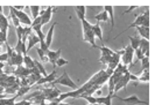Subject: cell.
Returning <instances> with one entry per match:
<instances>
[{
  "instance_id": "cell-1",
  "label": "cell",
  "mask_w": 155,
  "mask_h": 105,
  "mask_svg": "<svg viewBox=\"0 0 155 105\" xmlns=\"http://www.w3.org/2000/svg\"><path fill=\"white\" fill-rule=\"evenodd\" d=\"M51 85V88H54V85L55 84H62V85H66V87H69V88H72V89H78L77 84L75 83L70 77H69V75L66 73V71L63 72V75H61L60 77H57L56 80H54L51 83H49Z\"/></svg>"
},
{
  "instance_id": "cell-2",
  "label": "cell",
  "mask_w": 155,
  "mask_h": 105,
  "mask_svg": "<svg viewBox=\"0 0 155 105\" xmlns=\"http://www.w3.org/2000/svg\"><path fill=\"white\" fill-rule=\"evenodd\" d=\"M113 98H117L119 101H121L124 103H126L127 105H136V104H144V105H148V101H141L140 98H138V96L133 95L128 98H122V97H119L117 95H113Z\"/></svg>"
},
{
  "instance_id": "cell-3",
  "label": "cell",
  "mask_w": 155,
  "mask_h": 105,
  "mask_svg": "<svg viewBox=\"0 0 155 105\" xmlns=\"http://www.w3.org/2000/svg\"><path fill=\"white\" fill-rule=\"evenodd\" d=\"M125 53L122 54V61H124V66L126 65H131L133 66V55H134V50H133L131 46H127L124 49Z\"/></svg>"
},
{
  "instance_id": "cell-4",
  "label": "cell",
  "mask_w": 155,
  "mask_h": 105,
  "mask_svg": "<svg viewBox=\"0 0 155 105\" xmlns=\"http://www.w3.org/2000/svg\"><path fill=\"white\" fill-rule=\"evenodd\" d=\"M56 77H57V72L54 69L51 73L48 74L47 76H42V77L36 82V84H37V85H41V84H43V83H51L54 80H56Z\"/></svg>"
},
{
  "instance_id": "cell-5",
  "label": "cell",
  "mask_w": 155,
  "mask_h": 105,
  "mask_svg": "<svg viewBox=\"0 0 155 105\" xmlns=\"http://www.w3.org/2000/svg\"><path fill=\"white\" fill-rule=\"evenodd\" d=\"M61 52H62V49H58L57 51H50V50H49V52L47 53V55H45V57H47V60L50 63L55 65L57 59L61 58Z\"/></svg>"
},
{
  "instance_id": "cell-6",
  "label": "cell",
  "mask_w": 155,
  "mask_h": 105,
  "mask_svg": "<svg viewBox=\"0 0 155 105\" xmlns=\"http://www.w3.org/2000/svg\"><path fill=\"white\" fill-rule=\"evenodd\" d=\"M51 14H53V7H51V6H48V7L45 8L44 14L41 16V24H42V26L50 22V20H51Z\"/></svg>"
},
{
  "instance_id": "cell-7",
  "label": "cell",
  "mask_w": 155,
  "mask_h": 105,
  "mask_svg": "<svg viewBox=\"0 0 155 105\" xmlns=\"http://www.w3.org/2000/svg\"><path fill=\"white\" fill-rule=\"evenodd\" d=\"M14 52L18 53V54H22V55H26L27 54V50H26V43H23L21 39H18L15 47L13 49Z\"/></svg>"
},
{
  "instance_id": "cell-8",
  "label": "cell",
  "mask_w": 155,
  "mask_h": 105,
  "mask_svg": "<svg viewBox=\"0 0 155 105\" xmlns=\"http://www.w3.org/2000/svg\"><path fill=\"white\" fill-rule=\"evenodd\" d=\"M83 39L90 43L92 47H97V44H96V41H95L96 37H95L92 30H90V31H88V32H84V34H83Z\"/></svg>"
},
{
  "instance_id": "cell-9",
  "label": "cell",
  "mask_w": 155,
  "mask_h": 105,
  "mask_svg": "<svg viewBox=\"0 0 155 105\" xmlns=\"http://www.w3.org/2000/svg\"><path fill=\"white\" fill-rule=\"evenodd\" d=\"M27 41H28V46H27V53H28V51L29 50H32L34 47V45L36 44V43H40V41H39V38H37V36L34 34V32H32L29 36H28V38H27Z\"/></svg>"
},
{
  "instance_id": "cell-10",
  "label": "cell",
  "mask_w": 155,
  "mask_h": 105,
  "mask_svg": "<svg viewBox=\"0 0 155 105\" xmlns=\"http://www.w3.org/2000/svg\"><path fill=\"white\" fill-rule=\"evenodd\" d=\"M57 24L56 22H54V24H51V27L49 28V31L47 34V36L44 37L45 39H44V42H45V45L48 46V47H50V45H51V42H53V35H54V29H55V26Z\"/></svg>"
},
{
  "instance_id": "cell-11",
  "label": "cell",
  "mask_w": 155,
  "mask_h": 105,
  "mask_svg": "<svg viewBox=\"0 0 155 105\" xmlns=\"http://www.w3.org/2000/svg\"><path fill=\"white\" fill-rule=\"evenodd\" d=\"M92 32L95 35V37H97L100 42L103 43V32H101V28H100L99 22H97L96 24H92Z\"/></svg>"
},
{
  "instance_id": "cell-12",
  "label": "cell",
  "mask_w": 155,
  "mask_h": 105,
  "mask_svg": "<svg viewBox=\"0 0 155 105\" xmlns=\"http://www.w3.org/2000/svg\"><path fill=\"white\" fill-rule=\"evenodd\" d=\"M104 9L106 11L107 13V15H110V21H111V29H110V32H112L113 30V28H114V7H112V6H104Z\"/></svg>"
},
{
  "instance_id": "cell-13",
  "label": "cell",
  "mask_w": 155,
  "mask_h": 105,
  "mask_svg": "<svg viewBox=\"0 0 155 105\" xmlns=\"http://www.w3.org/2000/svg\"><path fill=\"white\" fill-rule=\"evenodd\" d=\"M97 98V104H104V105H112L111 102H112V98H113V95H107L106 97H96Z\"/></svg>"
},
{
  "instance_id": "cell-14",
  "label": "cell",
  "mask_w": 155,
  "mask_h": 105,
  "mask_svg": "<svg viewBox=\"0 0 155 105\" xmlns=\"http://www.w3.org/2000/svg\"><path fill=\"white\" fill-rule=\"evenodd\" d=\"M75 9H76V14H77L78 19L82 21V20H84L85 19V13H86V7L85 6H75L74 7Z\"/></svg>"
},
{
  "instance_id": "cell-15",
  "label": "cell",
  "mask_w": 155,
  "mask_h": 105,
  "mask_svg": "<svg viewBox=\"0 0 155 105\" xmlns=\"http://www.w3.org/2000/svg\"><path fill=\"white\" fill-rule=\"evenodd\" d=\"M139 50L144 53V54L147 52V51H149V41H148V39H144V38H140Z\"/></svg>"
},
{
  "instance_id": "cell-16",
  "label": "cell",
  "mask_w": 155,
  "mask_h": 105,
  "mask_svg": "<svg viewBox=\"0 0 155 105\" xmlns=\"http://www.w3.org/2000/svg\"><path fill=\"white\" fill-rule=\"evenodd\" d=\"M135 29H136V31L140 34V36H141L144 39H148V38H149V28H144V27L139 26V27H136Z\"/></svg>"
},
{
  "instance_id": "cell-17",
  "label": "cell",
  "mask_w": 155,
  "mask_h": 105,
  "mask_svg": "<svg viewBox=\"0 0 155 105\" xmlns=\"http://www.w3.org/2000/svg\"><path fill=\"white\" fill-rule=\"evenodd\" d=\"M144 19H145L144 15H139V16H136V20L133 22L131 26H128V27H127V29H131V28H134V27L136 28V27L141 26V24H142V21H144ZM127 29H125V30H127ZM125 30H124V31H125ZM120 34H121V32H120Z\"/></svg>"
},
{
  "instance_id": "cell-18",
  "label": "cell",
  "mask_w": 155,
  "mask_h": 105,
  "mask_svg": "<svg viewBox=\"0 0 155 105\" xmlns=\"http://www.w3.org/2000/svg\"><path fill=\"white\" fill-rule=\"evenodd\" d=\"M23 63L26 65V68H28V69H32L35 67V65H34V60L29 57V55H23Z\"/></svg>"
},
{
  "instance_id": "cell-19",
  "label": "cell",
  "mask_w": 155,
  "mask_h": 105,
  "mask_svg": "<svg viewBox=\"0 0 155 105\" xmlns=\"http://www.w3.org/2000/svg\"><path fill=\"white\" fill-rule=\"evenodd\" d=\"M41 77H42V75H41V74H32V75H29V76L27 77V80H28V84H29V85H32V84H36V82H37Z\"/></svg>"
},
{
  "instance_id": "cell-20",
  "label": "cell",
  "mask_w": 155,
  "mask_h": 105,
  "mask_svg": "<svg viewBox=\"0 0 155 105\" xmlns=\"http://www.w3.org/2000/svg\"><path fill=\"white\" fill-rule=\"evenodd\" d=\"M128 38H130V41H131V47H132L134 51L138 50V49H139V44H140V38L133 37V36H128Z\"/></svg>"
},
{
  "instance_id": "cell-21",
  "label": "cell",
  "mask_w": 155,
  "mask_h": 105,
  "mask_svg": "<svg viewBox=\"0 0 155 105\" xmlns=\"http://www.w3.org/2000/svg\"><path fill=\"white\" fill-rule=\"evenodd\" d=\"M34 65H35V67L37 68L39 73L41 74V75H43V76H47V75H48V74H47V71H45V68H44V66L41 63H40V61H37V60H34Z\"/></svg>"
},
{
  "instance_id": "cell-22",
  "label": "cell",
  "mask_w": 155,
  "mask_h": 105,
  "mask_svg": "<svg viewBox=\"0 0 155 105\" xmlns=\"http://www.w3.org/2000/svg\"><path fill=\"white\" fill-rule=\"evenodd\" d=\"M95 19L97 20V22H99V21L107 22L109 21V15H107L106 11H104V12H101V13H99V14H97V15L95 16Z\"/></svg>"
},
{
  "instance_id": "cell-23",
  "label": "cell",
  "mask_w": 155,
  "mask_h": 105,
  "mask_svg": "<svg viewBox=\"0 0 155 105\" xmlns=\"http://www.w3.org/2000/svg\"><path fill=\"white\" fill-rule=\"evenodd\" d=\"M100 52H101V55H113L114 54V52L111 50V49H109V47H106L105 45H101L99 47Z\"/></svg>"
},
{
  "instance_id": "cell-24",
  "label": "cell",
  "mask_w": 155,
  "mask_h": 105,
  "mask_svg": "<svg viewBox=\"0 0 155 105\" xmlns=\"http://www.w3.org/2000/svg\"><path fill=\"white\" fill-rule=\"evenodd\" d=\"M78 98H84L86 99L90 104H97V98L95 96H85V95H79Z\"/></svg>"
},
{
  "instance_id": "cell-25",
  "label": "cell",
  "mask_w": 155,
  "mask_h": 105,
  "mask_svg": "<svg viewBox=\"0 0 155 105\" xmlns=\"http://www.w3.org/2000/svg\"><path fill=\"white\" fill-rule=\"evenodd\" d=\"M82 26H83V34L84 32H88L92 29V24L88 21V20H82Z\"/></svg>"
},
{
  "instance_id": "cell-26",
  "label": "cell",
  "mask_w": 155,
  "mask_h": 105,
  "mask_svg": "<svg viewBox=\"0 0 155 105\" xmlns=\"http://www.w3.org/2000/svg\"><path fill=\"white\" fill-rule=\"evenodd\" d=\"M10 9H11V16H12V20H13V23H14V26L18 28V27H20V21L18 20V18L15 16V14H14V9H13V7H8Z\"/></svg>"
},
{
  "instance_id": "cell-27",
  "label": "cell",
  "mask_w": 155,
  "mask_h": 105,
  "mask_svg": "<svg viewBox=\"0 0 155 105\" xmlns=\"http://www.w3.org/2000/svg\"><path fill=\"white\" fill-rule=\"evenodd\" d=\"M148 81H149V72L148 69H146L142 73V76L139 77V82H148Z\"/></svg>"
},
{
  "instance_id": "cell-28",
  "label": "cell",
  "mask_w": 155,
  "mask_h": 105,
  "mask_svg": "<svg viewBox=\"0 0 155 105\" xmlns=\"http://www.w3.org/2000/svg\"><path fill=\"white\" fill-rule=\"evenodd\" d=\"M114 85H116V83L111 76L109 79V95H114Z\"/></svg>"
},
{
  "instance_id": "cell-29",
  "label": "cell",
  "mask_w": 155,
  "mask_h": 105,
  "mask_svg": "<svg viewBox=\"0 0 155 105\" xmlns=\"http://www.w3.org/2000/svg\"><path fill=\"white\" fill-rule=\"evenodd\" d=\"M29 8L32 9V14H33V18L36 19L39 16V13H40V6H29Z\"/></svg>"
},
{
  "instance_id": "cell-30",
  "label": "cell",
  "mask_w": 155,
  "mask_h": 105,
  "mask_svg": "<svg viewBox=\"0 0 155 105\" xmlns=\"http://www.w3.org/2000/svg\"><path fill=\"white\" fill-rule=\"evenodd\" d=\"M29 90H31V87H20V89L18 90L16 97H18V96H23L25 94H27Z\"/></svg>"
},
{
  "instance_id": "cell-31",
  "label": "cell",
  "mask_w": 155,
  "mask_h": 105,
  "mask_svg": "<svg viewBox=\"0 0 155 105\" xmlns=\"http://www.w3.org/2000/svg\"><path fill=\"white\" fill-rule=\"evenodd\" d=\"M69 63V61L68 60H66V59H63L62 57L60 58V59H57V61H56V66H58V67H63L64 65H68Z\"/></svg>"
},
{
  "instance_id": "cell-32",
  "label": "cell",
  "mask_w": 155,
  "mask_h": 105,
  "mask_svg": "<svg viewBox=\"0 0 155 105\" xmlns=\"http://www.w3.org/2000/svg\"><path fill=\"white\" fill-rule=\"evenodd\" d=\"M141 65H142V71L148 69V67H149V60H148L147 57H145L144 59L141 60Z\"/></svg>"
},
{
  "instance_id": "cell-33",
  "label": "cell",
  "mask_w": 155,
  "mask_h": 105,
  "mask_svg": "<svg viewBox=\"0 0 155 105\" xmlns=\"http://www.w3.org/2000/svg\"><path fill=\"white\" fill-rule=\"evenodd\" d=\"M36 51L39 53V57H40V59L41 60H44V59H47V57H45V53L40 49V47H36Z\"/></svg>"
},
{
  "instance_id": "cell-34",
  "label": "cell",
  "mask_w": 155,
  "mask_h": 105,
  "mask_svg": "<svg viewBox=\"0 0 155 105\" xmlns=\"http://www.w3.org/2000/svg\"><path fill=\"white\" fill-rule=\"evenodd\" d=\"M134 52H135V54H136V58H138L139 60H142V59L145 58V54H144L142 52H141V51H140L139 49H138V50H135Z\"/></svg>"
},
{
  "instance_id": "cell-35",
  "label": "cell",
  "mask_w": 155,
  "mask_h": 105,
  "mask_svg": "<svg viewBox=\"0 0 155 105\" xmlns=\"http://www.w3.org/2000/svg\"><path fill=\"white\" fill-rule=\"evenodd\" d=\"M37 24H41V16H37L36 19H34V21H32V26L31 27H35Z\"/></svg>"
},
{
  "instance_id": "cell-36",
  "label": "cell",
  "mask_w": 155,
  "mask_h": 105,
  "mask_svg": "<svg viewBox=\"0 0 155 105\" xmlns=\"http://www.w3.org/2000/svg\"><path fill=\"white\" fill-rule=\"evenodd\" d=\"M22 30H23V28H22L21 26L16 28V35H18V39H21V38H22Z\"/></svg>"
},
{
  "instance_id": "cell-37",
  "label": "cell",
  "mask_w": 155,
  "mask_h": 105,
  "mask_svg": "<svg viewBox=\"0 0 155 105\" xmlns=\"http://www.w3.org/2000/svg\"><path fill=\"white\" fill-rule=\"evenodd\" d=\"M10 58H8V55H7V53H2V54H0V63H4V61H6V60H8Z\"/></svg>"
},
{
  "instance_id": "cell-38",
  "label": "cell",
  "mask_w": 155,
  "mask_h": 105,
  "mask_svg": "<svg viewBox=\"0 0 155 105\" xmlns=\"http://www.w3.org/2000/svg\"><path fill=\"white\" fill-rule=\"evenodd\" d=\"M128 79H130V81L139 82V77H138V76H135V75H133V74H131V73H130V75H128Z\"/></svg>"
},
{
  "instance_id": "cell-39",
  "label": "cell",
  "mask_w": 155,
  "mask_h": 105,
  "mask_svg": "<svg viewBox=\"0 0 155 105\" xmlns=\"http://www.w3.org/2000/svg\"><path fill=\"white\" fill-rule=\"evenodd\" d=\"M14 105H32V103L29 101H21L19 103H14Z\"/></svg>"
},
{
  "instance_id": "cell-40",
  "label": "cell",
  "mask_w": 155,
  "mask_h": 105,
  "mask_svg": "<svg viewBox=\"0 0 155 105\" xmlns=\"http://www.w3.org/2000/svg\"><path fill=\"white\" fill-rule=\"evenodd\" d=\"M135 8H138V6H131V7H130V8L127 9V11H125V12H124V14H127V13H130V12H132L133 9H135Z\"/></svg>"
},
{
  "instance_id": "cell-41",
  "label": "cell",
  "mask_w": 155,
  "mask_h": 105,
  "mask_svg": "<svg viewBox=\"0 0 155 105\" xmlns=\"http://www.w3.org/2000/svg\"><path fill=\"white\" fill-rule=\"evenodd\" d=\"M14 9H15V11L22 12V9H25V6H14Z\"/></svg>"
},
{
  "instance_id": "cell-42",
  "label": "cell",
  "mask_w": 155,
  "mask_h": 105,
  "mask_svg": "<svg viewBox=\"0 0 155 105\" xmlns=\"http://www.w3.org/2000/svg\"><path fill=\"white\" fill-rule=\"evenodd\" d=\"M4 67H5L4 63H0V68H2V69H4Z\"/></svg>"
},
{
  "instance_id": "cell-43",
  "label": "cell",
  "mask_w": 155,
  "mask_h": 105,
  "mask_svg": "<svg viewBox=\"0 0 155 105\" xmlns=\"http://www.w3.org/2000/svg\"><path fill=\"white\" fill-rule=\"evenodd\" d=\"M88 105H99V104H88Z\"/></svg>"
},
{
  "instance_id": "cell-44",
  "label": "cell",
  "mask_w": 155,
  "mask_h": 105,
  "mask_svg": "<svg viewBox=\"0 0 155 105\" xmlns=\"http://www.w3.org/2000/svg\"><path fill=\"white\" fill-rule=\"evenodd\" d=\"M0 87H1V83H0Z\"/></svg>"
}]
</instances>
